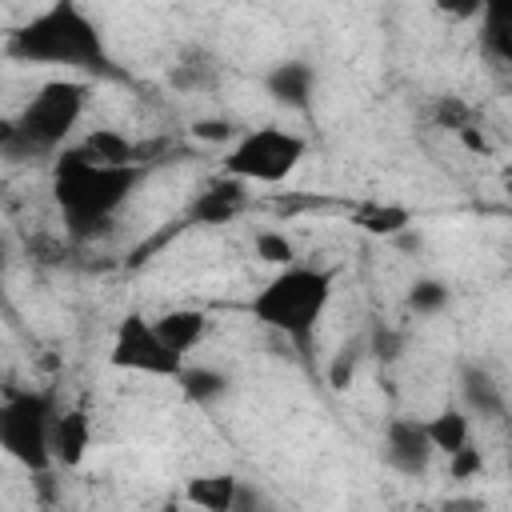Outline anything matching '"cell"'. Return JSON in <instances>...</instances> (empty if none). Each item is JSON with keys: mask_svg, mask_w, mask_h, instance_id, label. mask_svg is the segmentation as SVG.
Listing matches in <instances>:
<instances>
[{"mask_svg": "<svg viewBox=\"0 0 512 512\" xmlns=\"http://www.w3.org/2000/svg\"><path fill=\"white\" fill-rule=\"evenodd\" d=\"M4 52L16 64L64 68L68 76H112V52L80 0H48L4 36Z\"/></svg>", "mask_w": 512, "mask_h": 512, "instance_id": "obj_1", "label": "cell"}, {"mask_svg": "<svg viewBox=\"0 0 512 512\" xmlns=\"http://www.w3.org/2000/svg\"><path fill=\"white\" fill-rule=\"evenodd\" d=\"M144 172H148L144 164L92 160L76 140L64 144L52 156V200L64 216L68 236L92 240L96 232H104L116 220V212L128 204V196L140 188Z\"/></svg>", "mask_w": 512, "mask_h": 512, "instance_id": "obj_2", "label": "cell"}, {"mask_svg": "<svg viewBox=\"0 0 512 512\" xmlns=\"http://www.w3.org/2000/svg\"><path fill=\"white\" fill-rule=\"evenodd\" d=\"M336 276L340 272L332 264H312L296 256L292 264L272 268V276L252 292L248 312L264 332L308 352L320 320L336 300Z\"/></svg>", "mask_w": 512, "mask_h": 512, "instance_id": "obj_3", "label": "cell"}, {"mask_svg": "<svg viewBox=\"0 0 512 512\" xmlns=\"http://www.w3.org/2000/svg\"><path fill=\"white\" fill-rule=\"evenodd\" d=\"M92 100V80L84 76H56L44 80L24 108L16 112V156L12 160H36V156H56L64 144H72V132L80 128L84 112Z\"/></svg>", "mask_w": 512, "mask_h": 512, "instance_id": "obj_4", "label": "cell"}, {"mask_svg": "<svg viewBox=\"0 0 512 512\" xmlns=\"http://www.w3.org/2000/svg\"><path fill=\"white\" fill-rule=\"evenodd\" d=\"M304 156H308V140L296 128L260 124L236 132V140L224 148L220 172L244 184H284L304 164Z\"/></svg>", "mask_w": 512, "mask_h": 512, "instance_id": "obj_5", "label": "cell"}, {"mask_svg": "<svg viewBox=\"0 0 512 512\" xmlns=\"http://www.w3.org/2000/svg\"><path fill=\"white\" fill-rule=\"evenodd\" d=\"M56 396L40 388H16L0 396V452L24 472H48V428L56 416Z\"/></svg>", "mask_w": 512, "mask_h": 512, "instance_id": "obj_6", "label": "cell"}, {"mask_svg": "<svg viewBox=\"0 0 512 512\" xmlns=\"http://www.w3.org/2000/svg\"><path fill=\"white\" fill-rule=\"evenodd\" d=\"M108 364L116 372H136V376H156V380H176L188 364V356L172 352L164 336L156 332L152 316L144 312H124L116 320L112 344H108Z\"/></svg>", "mask_w": 512, "mask_h": 512, "instance_id": "obj_7", "label": "cell"}, {"mask_svg": "<svg viewBox=\"0 0 512 512\" xmlns=\"http://www.w3.org/2000/svg\"><path fill=\"white\" fill-rule=\"evenodd\" d=\"M380 456L384 464L404 476V480H420L428 468H432V440L424 432V420L420 416H392L384 424V440H380Z\"/></svg>", "mask_w": 512, "mask_h": 512, "instance_id": "obj_8", "label": "cell"}, {"mask_svg": "<svg viewBox=\"0 0 512 512\" xmlns=\"http://www.w3.org/2000/svg\"><path fill=\"white\" fill-rule=\"evenodd\" d=\"M48 452H52V468H80L92 452V416L84 404H68L56 408L52 428H48Z\"/></svg>", "mask_w": 512, "mask_h": 512, "instance_id": "obj_9", "label": "cell"}, {"mask_svg": "<svg viewBox=\"0 0 512 512\" xmlns=\"http://www.w3.org/2000/svg\"><path fill=\"white\" fill-rule=\"evenodd\" d=\"M248 188H252V184H244V180L220 172L216 180H208V184L192 196L188 220H196V224H204V228L232 224V220L244 216V208H248Z\"/></svg>", "mask_w": 512, "mask_h": 512, "instance_id": "obj_10", "label": "cell"}, {"mask_svg": "<svg viewBox=\"0 0 512 512\" xmlns=\"http://www.w3.org/2000/svg\"><path fill=\"white\" fill-rule=\"evenodd\" d=\"M264 92L292 112H308L312 108V92H316V68L308 60H276L264 72Z\"/></svg>", "mask_w": 512, "mask_h": 512, "instance_id": "obj_11", "label": "cell"}, {"mask_svg": "<svg viewBox=\"0 0 512 512\" xmlns=\"http://www.w3.org/2000/svg\"><path fill=\"white\" fill-rule=\"evenodd\" d=\"M152 324H156V332L164 336V344H168L172 352L188 356V352H196V348L204 344V336H208V328H212V316H208L204 308L184 304V308H168V312L152 316Z\"/></svg>", "mask_w": 512, "mask_h": 512, "instance_id": "obj_12", "label": "cell"}, {"mask_svg": "<svg viewBox=\"0 0 512 512\" xmlns=\"http://www.w3.org/2000/svg\"><path fill=\"white\" fill-rule=\"evenodd\" d=\"M348 216L364 236H376V240L404 236L412 228V220H416V212L408 204H396V200H360Z\"/></svg>", "mask_w": 512, "mask_h": 512, "instance_id": "obj_13", "label": "cell"}, {"mask_svg": "<svg viewBox=\"0 0 512 512\" xmlns=\"http://www.w3.org/2000/svg\"><path fill=\"white\" fill-rule=\"evenodd\" d=\"M184 500L204 512H236L244 500V484L232 472H200L184 484Z\"/></svg>", "mask_w": 512, "mask_h": 512, "instance_id": "obj_14", "label": "cell"}, {"mask_svg": "<svg viewBox=\"0 0 512 512\" xmlns=\"http://www.w3.org/2000/svg\"><path fill=\"white\" fill-rule=\"evenodd\" d=\"M480 44L496 64L512 60V0H484L480 8Z\"/></svg>", "mask_w": 512, "mask_h": 512, "instance_id": "obj_15", "label": "cell"}, {"mask_svg": "<svg viewBox=\"0 0 512 512\" xmlns=\"http://www.w3.org/2000/svg\"><path fill=\"white\" fill-rule=\"evenodd\" d=\"M424 432L432 440V452L448 456V452H456V448H464L472 440V416L464 408H456V404H444L432 416H424Z\"/></svg>", "mask_w": 512, "mask_h": 512, "instance_id": "obj_16", "label": "cell"}, {"mask_svg": "<svg viewBox=\"0 0 512 512\" xmlns=\"http://www.w3.org/2000/svg\"><path fill=\"white\" fill-rule=\"evenodd\" d=\"M92 160H104V164H144V152L132 136H124L120 128H92L76 140Z\"/></svg>", "mask_w": 512, "mask_h": 512, "instance_id": "obj_17", "label": "cell"}, {"mask_svg": "<svg viewBox=\"0 0 512 512\" xmlns=\"http://www.w3.org/2000/svg\"><path fill=\"white\" fill-rule=\"evenodd\" d=\"M252 252H256V260H264V264H272V268L292 264V260L300 256L296 240H292L288 232H276V228H260V232L252 236Z\"/></svg>", "mask_w": 512, "mask_h": 512, "instance_id": "obj_18", "label": "cell"}, {"mask_svg": "<svg viewBox=\"0 0 512 512\" xmlns=\"http://www.w3.org/2000/svg\"><path fill=\"white\" fill-rule=\"evenodd\" d=\"M176 380H180L184 396L196 400V404H208V400L224 396V388H228V380H224L220 372H212V368H196V364H192V368L184 364V372H180Z\"/></svg>", "mask_w": 512, "mask_h": 512, "instance_id": "obj_19", "label": "cell"}, {"mask_svg": "<svg viewBox=\"0 0 512 512\" xmlns=\"http://www.w3.org/2000/svg\"><path fill=\"white\" fill-rule=\"evenodd\" d=\"M432 120H436V128H444V132L456 136L460 128L476 124V108L468 100H460V96H440L436 108H432Z\"/></svg>", "mask_w": 512, "mask_h": 512, "instance_id": "obj_20", "label": "cell"}, {"mask_svg": "<svg viewBox=\"0 0 512 512\" xmlns=\"http://www.w3.org/2000/svg\"><path fill=\"white\" fill-rule=\"evenodd\" d=\"M464 396H468V404L472 408H480V412H492V416H500V396H496V388H492V380L488 376H480L476 368L472 372H464Z\"/></svg>", "mask_w": 512, "mask_h": 512, "instance_id": "obj_21", "label": "cell"}, {"mask_svg": "<svg viewBox=\"0 0 512 512\" xmlns=\"http://www.w3.org/2000/svg\"><path fill=\"white\" fill-rule=\"evenodd\" d=\"M448 304V288L440 280H416L412 292H408V308H416L420 316H432Z\"/></svg>", "mask_w": 512, "mask_h": 512, "instance_id": "obj_22", "label": "cell"}, {"mask_svg": "<svg viewBox=\"0 0 512 512\" xmlns=\"http://www.w3.org/2000/svg\"><path fill=\"white\" fill-rule=\"evenodd\" d=\"M196 140H204V144H232L236 140V124L232 120H224V116H204V120H192V128H188Z\"/></svg>", "mask_w": 512, "mask_h": 512, "instance_id": "obj_23", "label": "cell"}, {"mask_svg": "<svg viewBox=\"0 0 512 512\" xmlns=\"http://www.w3.org/2000/svg\"><path fill=\"white\" fill-rule=\"evenodd\" d=\"M444 460H448V476H452V480H472V476L484 472V456H480V448H472V440H468L464 448L448 452Z\"/></svg>", "mask_w": 512, "mask_h": 512, "instance_id": "obj_24", "label": "cell"}, {"mask_svg": "<svg viewBox=\"0 0 512 512\" xmlns=\"http://www.w3.org/2000/svg\"><path fill=\"white\" fill-rule=\"evenodd\" d=\"M484 0H432V12L448 24H472L480 16Z\"/></svg>", "mask_w": 512, "mask_h": 512, "instance_id": "obj_25", "label": "cell"}, {"mask_svg": "<svg viewBox=\"0 0 512 512\" xmlns=\"http://www.w3.org/2000/svg\"><path fill=\"white\" fill-rule=\"evenodd\" d=\"M16 140H20L16 116H0V156H4V160H12V156H16Z\"/></svg>", "mask_w": 512, "mask_h": 512, "instance_id": "obj_26", "label": "cell"}, {"mask_svg": "<svg viewBox=\"0 0 512 512\" xmlns=\"http://www.w3.org/2000/svg\"><path fill=\"white\" fill-rule=\"evenodd\" d=\"M4 264H8V244H4V236H0V276H4Z\"/></svg>", "mask_w": 512, "mask_h": 512, "instance_id": "obj_27", "label": "cell"}]
</instances>
